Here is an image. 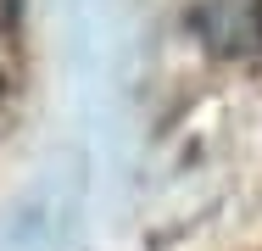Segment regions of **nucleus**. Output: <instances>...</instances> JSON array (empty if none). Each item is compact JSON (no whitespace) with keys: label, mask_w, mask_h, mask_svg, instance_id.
Returning <instances> with one entry per match:
<instances>
[{"label":"nucleus","mask_w":262,"mask_h":251,"mask_svg":"<svg viewBox=\"0 0 262 251\" xmlns=\"http://www.w3.org/2000/svg\"><path fill=\"white\" fill-rule=\"evenodd\" d=\"M11 11H17V0H0V23H11Z\"/></svg>","instance_id":"obj_1"},{"label":"nucleus","mask_w":262,"mask_h":251,"mask_svg":"<svg viewBox=\"0 0 262 251\" xmlns=\"http://www.w3.org/2000/svg\"><path fill=\"white\" fill-rule=\"evenodd\" d=\"M0 100H6V73H0Z\"/></svg>","instance_id":"obj_2"}]
</instances>
